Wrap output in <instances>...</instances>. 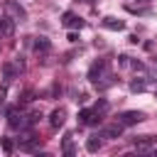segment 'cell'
<instances>
[{
    "label": "cell",
    "instance_id": "cell-10",
    "mask_svg": "<svg viewBox=\"0 0 157 157\" xmlns=\"http://www.w3.org/2000/svg\"><path fill=\"white\" fill-rule=\"evenodd\" d=\"M52 49V42L47 39V37H39L37 42H34V52H49Z\"/></svg>",
    "mask_w": 157,
    "mask_h": 157
},
{
    "label": "cell",
    "instance_id": "cell-4",
    "mask_svg": "<svg viewBox=\"0 0 157 157\" xmlns=\"http://www.w3.org/2000/svg\"><path fill=\"white\" fill-rule=\"evenodd\" d=\"M0 34L2 37L15 34V17H0Z\"/></svg>",
    "mask_w": 157,
    "mask_h": 157
},
{
    "label": "cell",
    "instance_id": "cell-23",
    "mask_svg": "<svg viewBox=\"0 0 157 157\" xmlns=\"http://www.w3.org/2000/svg\"><path fill=\"white\" fill-rule=\"evenodd\" d=\"M155 152H157V150H155Z\"/></svg>",
    "mask_w": 157,
    "mask_h": 157
},
{
    "label": "cell",
    "instance_id": "cell-16",
    "mask_svg": "<svg viewBox=\"0 0 157 157\" xmlns=\"http://www.w3.org/2000/svg\"><path fill=\"white\" fill-rule=\"evenodd\" d=\"M130 91H145V78H140V81H132V83H130Z\"/></svg>",
    "mask_w": 157,
    "mask_h": 157
},
{
    "label": "cell",
    "instance_id": "cell-11",
    "mask_svg": "<svg viewBox=\"0 0 157 157\" xmlns=\"http://www.w3.org/2000/svg\"><path fill=\"white\" fill-rule=\"evenodd\" d=\"M2 74H5V81H12V78H15V66H12L10 61H5V64H2Z\"/></svg>",
    "mask_w": 157,
    "mask_h": 157
},
{
    "label": "cell",
    "instance_id": "cell-22",
    "mask_svg": "<svg viewBox=\"0 0 157 157\" xmlns=\"http://www.w3.org/2000/svg\"><path fill=\"white\" fill-rule=\"evenodd\" d=\"M155 96H157V91H155Z\"/></svg>",
    "mask_w": 157,
    "mask_h": 157
},
{
    "label": "cell",
    "instance_id": "cell-18",
    "mask_svg": "<svg viewBox=\"0 0 157 157\" xmlns=\"http://www.w3.org/2000/svg\"><path fill=\"white\" fill-rule=\"evenodd\" d=\"M128 59H130V56H125V54H123V56H120V59H118V61H120V66H128V64H130V61H128Z\"/></svg>",
    "mask_w": 157,
    "mask_h": 157
},
{
    "label": "cell",
    "instance_id": "cell-1",
    "mask_svg": "<svg viewBox=\"0 0 157 157\" xmlns=\"http://www.w3.org/2000/svg\"><path fill=\"white\" fill-rule=\"evenodd\" d=\"M145 120V115L140 113V110H125V113H120L118 115V123L125 128V125H137V123H142Z\"/></svg>",
    "mask_w": 157,
    "mask_h": 157
},
{
    "label": "cell",
    "instance_id": "cell-8",
    "mask_svg": "<svg viewBox=\"0 0 157 157\" xmlns=\"http://www.w3.org/2000/svg\"><path fill=\"white\" fill-rule=\"evenodd\" d=\"M103 137H110V140H115V137H120L123 135V125L120 123H113V125H108V128H103V132H101Z\"/></svg>",
    "mask_w": 157,
    "mask_h": 157
},
{
    "label": "cell",
    "instance_id": "cell-3",
    "mask_svg": "<svg viewBox=\"0 0 157 157\" xmlns=\"http://www.w3.org/2000/svg\"><path fill=\"white\" fill-rule=\"evenodd\" d=\"M152 145H157V135H142V137H135V147H137V152H147Z\"/></svg>",
    "mask_w": 157,
    "mask_h": 157
},
{
    "label": "cell",
    "instance_id": "cell-12",
    "mask_svg": "<svg viewBox=\"0 0 157 157\" xmlns=\"http://www.w3.org/2000/svg\"><path fill=\"white\" fill-rule=\"evenodd\" d=\"M37 145H39V137H32V140H25V142L20 145V150H25V152H32Z\"/></svg>",
    "mask_w": 157,
    "mask_h": 157
},
{
    "label": "cell",
    "instance_id": "cell-6",
    "mask_svg": "<svg viewBox=\"0 0 157 157\" xmlns=\"http://www.w3.org/2000/svg\"><path fill=\"white\" fill-rule=\"evenodd\" d=\"M64 120H66V110H64V108L52 110V115H49V125H52V128H61Z\"/></svg>",
    "mask_w": 157,
    "mask_h": 157
},
{
    "label": "cell",
    "instance_id": "cell-13",
    "mask_svg": "<svg viewBox=\"0 0 157 157\" xmlns=\"http://www.w3.org/2000/svg\"><path fill=\"white\" fill-rule=\"evenodd\" d=\"M61 152H64L66 157H71V155H74V145H71V135H66V137H64V147H61Z\"/></svg>",
    "mask_w": 157,
    "mask_h": 157
},
{
    "label": "cell",
    "instance_id": "cell-14",
    "mask_svg": "<svg viewBox=\"0 0 157 157\" xmlns=\"http://www.w3.org/2000/svg\"><path fill=\"white\" fill-rule=\"evenodd\" d=\"M98 147H101V140H98V135H96V137H91V140L86 142V150H88V152H96Z\"/></svg>",
    "mask_w": 157,
    "mask_h": 157
},
{
    "label": "cell",
    "instance_id": "cell-9",
    "mask_svg": "<svg viewBox=\"0 0 157 157\" xmlns=\"http://www.w3.org/2000/svg\"><path fill=\"white\" fill-rule=\"evenodd\" d=\"M103 27H108V29H125V22L118 20V17H103Z\"/></svg>",
    "mask_w": 157,
    "mask_h": 157
},
{
    "label": "cell",
    "instance_id": "cell-19",
    "mask_svg": "<svg viewBox=\"0 0 157 157\" xmlns=\"http://www.w3.org/2000/svg\"><path fill=\"white\" fill-rule=\"evenodd\" d=\"M2 101H5V88L0 91V103H2Z\"/></svg>",
    "mask_w": 157,
    "mask_h": 157
},
{
    "label": "cell",
    "instance_id": "cell-7",
    "mask_svg": "<svg viewBox=\"0 0 157 157\" xmlns=\"http://www.w3.org/2000/svg\"><path fill=\"white\" fill-rule=\"evenodd\" d=\"M61 25H64V27H78V29H81V27H83V20H81V17H76L74 12H64Z\"/></svg>",
    "mask_w": 157,
    "mask_h": 157
},
{
    "label": "cell",
    "instance_id": "cell-17",
    "mask_svg": "<svg viewBox=\"0 0 157 157\" xmlns=\"http://www.w3.org/2000/svg\"><path fill=\"white\" fill-rule=\"evenodd\" d=\"M69 42H71V44L78 42V34H76V32H69Z\"/></svg>",
    "mask_w": 157,
    "mask_h": 157
},
{
    "label": "cell",
    "instance_id": "cell-15",
    "mask_svg": "<svg viewBox=\"0 0 157 157\" xmlns=\"http://www.w3.org/2000/svg\"><path fill=\"white\" fill-rule=\"evenodd\" d=\"M0 145H2V150H5V155H10V152L15 150V145H12V140H10V137H2V140H0Z\"/></svg>",
    "mask_w": 157,
    "mask_h": 157
},
{
    "label": "cell",
    "instance_id": "cell-20",
    "mask_svg": "<svg viewBox=\"0 0 157 157\" xmlns=\"http://www.w3.org/2000/svg\"><path fill=\"white\" fill-rule=\"evenodd\" d=\"M155 64H157V56H155Z\"/></svg>",
    "mask_w": 157,
    "mask_h": 157
},
{
    "label": "cell",
    "instance_id": "cell-21",
    "mask_svg": "<svg viewBox=\"0 0 157 157\" xmlns=\"http://www.w3.org/2000/svg\"><path fill=\"white\" fill-rule=\"evenodd\" d=\"M145 2H150V0H145Z\"/></svg>",
    "mask_w": 157,
    "mask_h": 157
},
{
    "label": "cell",
    "instance_id": "cell-5",
    "mask_svg": "<svg viewBox=\"0 0 157 157\" xmlns=\"http://www.w3.org/2000/svg\"><path fill=\"white\" fill-rule=\"evenodd\" d=\"M5 10H7L15 20H22V17L27 15V12H25V7H22V5H17L15 0H7V2H5Z\"/></svg>",
    "mask_w": 157,
    "mask_h": 157
},
{
    "label": "cell",
    "instance_id": "cell-2",
    "mask_svg": "<svg viewBox=\"0 0 157 157\" xmlns=\"http://www.w3.org/2000/svg\"><path fill=\"white\" fill-rule=\"evenodd\" d=\"M105 69H108V61H105V59L93 61V64H91V69H88V78H91V81H98V78L105 74Z\"/></svg>",
    "mask_w": 157,
    "mask_h": 157
}]
</instances>
